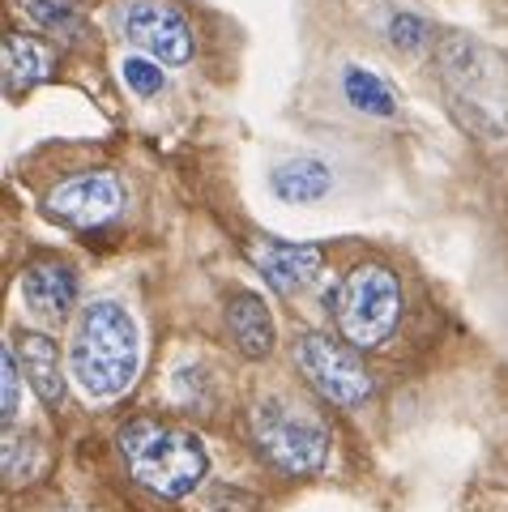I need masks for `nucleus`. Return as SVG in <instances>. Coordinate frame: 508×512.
<instances>
[{"mask_svg": "<svg viewBox=\"0 0 508 512\" xmlns=\"http://www.w3.org/2000/svg\"><path fill=\"white\" fill-rule=\"evenodd\" d=\"M116 30L158 64H184L193 56V30L171 0H120Z\"/></svg>", "mask_w": 508, "mask_h": 512, "instance_id": "0eeeda50", "label": "nucleus"}, {"mask_svg": "<svg viewBox=\"0 0 508 512\" xmlns=\"http://www.w3.org/2000/svg\"><path fill=\"white\" fill-rule=\"evenodd\" d=\"M227 329L235 346H240V355L248 359H265L269 350H274V316H269L265 299L252 295V291H240L227 299Z\"/></svg>", "mask_w": 508, "mask_h": 512, "instance_id": "9b49d317", "label": "nucleus"}, {"mask_svg": "<svg viewBox=\"0 0 508 512\" xmlns=\"http://www.w3.org/2000/svg\"><path fill=\"white\" fill-rule=\"evenodd\" d=\"M73 380L86 397H116L133 384L141 363L137 320L111 299L90 303L73 333Z\"/></svg>", "mask_w": 508, "mask_h": 512, "instance_id": "f03ea898", "label": "nucleus"}, {"mask_svg": "<svg viewBox=\"0 0 508 512\" xmlns=\"http://www.w3.org/2000/svg\"><path fill=\"white\" fill-rule=\"evenodd\" d=\"M342 90H346V99H351V107L355 111H363V116H398V99H393V90L380 82L376 73H368V69H346V77H342Z\"/></svg>", "mask_w": 508, "mask_h": 512, "instance_id": "2eb2a0df", "label": "nucleus"}, {"mask_svg": "<svg viewBox=\"0 0 508 512\" xmlns=\"http://www.w3.org/2000/svg\"><path fill=\"white\" fill-rule=\"evenodd\" d=\"M252 440H257L261 457L274 461L282 474L308 478L325 466L329 457V431L308 406H295L287 397H265L248 414Z\"/></svg>", "mask_w": 508, "mask_h": 512, "instance_id": "20e7f679", "label": "nucleus"}, {"mask_svg": "<svg viewBox=\"0 0 508 512\" xmlns=\"http://www.w3.org/2000/svg\"><path fill=\"white\" fill-rule=\"evenodd\" d=\"M244 256L278 295L304 291L321 274V261H325V252L316 244H287V239H248Z\"/></svg>", "mask_w": 508, "mask_h": 512, "instance_id": "1a4fd4ad", "label": "nucleus"}, {"mask_svg": "<svg viewBox=\"0 0 508 512\" xmlns=\"http://www.w3.org/2000/svg\"><path fill=\"white\" fill-rule=\"evenodd\" d=\"M329 303H333V312H338L342 338L359 350H372L398 325L402 286L385 265H359L342 278L338 295H329Z\"/></svg>", "mask_w": 508, "mask_h": 512, "instance_id": "39448f33", "label": "nucleus"}, {"mask_svg": "<svg viewBox=\"0 0 508 512\" xmlns=\"http://www.w3.org/2000/svg\"><path fill=\"white\" fill-rule=\"evenodd\" d=\"M427 35H432V30H427V22L415 18V13H398V18L389 22V43L398 47V52H419Z\"/></svg>", "mask_w": 508, "mask_h": 512, "instance_id": "a211bd4d", "label": "nucleus"}, {"mask_svg": "<svg viewBox=\"0 0 508 512\" xmlns=\"http://www.w3.org/2000/svg\"><path fill=\"white\" fill-rule=\"evenodd\" d=\"M124 205V188L116 175L107 171H90V175H77V180H65L60 188H52V197H47V214L56 222H65V227H103L120 214Z\"/></svg>", "mask_w": 508, "mask_h": 512, "instance_id": "6e6552de", "label": "nucleus"}, {"mask_svg": "<svg viewBox=\"0 0 508 512\" xmlns=\"http://www.w3.org/2000/svg\"><path fill=\"white\" fill-rule=\"evenodd\" d=\"M120 73H124V86H129L133 94H141V99H154V94L163 90V69L146 56H129L120 64Z\"/></svg>", "mask_w": 508, "mask_h": 512, "instance_id": "f3484780", "label": "nucleus"}, {"mask_svg": "<svg viewBox=\"0 0 508 512\" xmlns=\"http://www.w3.org/2000/svg\"><path fill=\"white\" fill-rule=\"evenodd\" d=\"M295 363H299V372L308 376L312 389L342 410H355L372 397V376H368V367H363V359L351 346L325 338V333H299Z\"/></svg>", "mask_w": 508, "mask_h": 512, "instance_id": "423d86ee", "label": "nucleus"}, {"mask_svg": "<svg viewBox=\"0 0 508 512\" xmlns=\"http://www.w3.org/2000/svg\"><path fill=\"white\" fill-rule=\"evenodd\" d=\"M18 363H22V376L30 380V389L39 393L43 406H60L65 402V376H60V350L52 338L43 333H26L18 342Z\"/></svg>", "mask_w": 508, "mask_h": 512, "instance_id": "f8f14e48", "label": "nucleus"}, {"mask_svg": "<svg viewBox=\"0 0 508 512\" xmlns=\"http://www.w3.org/2000/svg\"><path fill=\"white\" fill-rule=\"evenodd\" d=\"M47 69H52V52L39 39L26 35H9L5 39V94L9 99H22L26 90H35Z\"/></svg>", "mask_w": 508, "mask_h": 512, "instance_id": "ddd939ff", "label": "nucleus"}, {"mask_svg": "<svg viewBox=\"0 0 508 512\" xmlns=\"http://www.w3.org/2000/svg\"><path fill=\"white\" fill-rule=\"evenodd\" d=\"M18 380H22L18 346H5V389H0V419L5 423H13V414H18Z\"/></svg>", "mask_w": 508, "mask_h": 512, "instance_id": "6ab92c4d", "label": "nucleus"}, {"mask_svg": "<svg viewBox=\"0 0 508 512\" xmlns=\"http://www.w3.org/2000/svg\"><path fill=\"white\" fill-rule=\"evenodd\" d=\"M26 13L60 39H82V30H86V18H82V9H77V0H26Z\"/></svg>", "mask_w": 508, "mask_h": 512, "instance_id": "dca6fc26", "label": "nucleus"}, {"mask_svg": "<svg viewBox=\"0 0 508 512\" xmlns=\"http://www.w3.org/2000/svg\"><path fill=\"white\" fill-rule=\"evenodd\" d=\"M120 453L129 461V474L137 483L163 495V500H180V495L197 491L205 470H210L205 444L193 431L163 427L150 419H137L120 431Z\"/></svg>", "mask_w": 508, "mask_h": 512, "instance_id": "7ed1b4c3", "label": "nucleus"}, {"mask_svg": "<svg viewBox=\"0 0 508 512\" xmlns=\"http://www.w3.org/2000/svg\"><path fill=\"white\" fill-rule=\"evenodd\" d=\"M333 188V171L321 163V158H295V163H282L274 171V192L291 205H308L329 197Z\"/></svg>", "mask_w": 508, "mask_h": 512, "instance_id": "4468645a", "label": "nucleus"}, {"mask_svg": "<svg viewBox=\"0 0 508 512\" xmlns=\"http://www.w3.org/2000/svg\"><path fill=\"white\" fill-rule=\"evenodd\" d=\"M22 295L39 316H65L77 299V274L60 261H35L22 274Z\"/></svg>", "mask_w": 508, "mask_h": 512, "instance_id": "9d476101", "label": "nucleus"}, {"mask_svg": "<svg viewBox=\"0 0 508 512\" xmlns=\"http://www.w3.org/2000/svg\"><path fill=\"white\" fill-rule=\"evenodd\" d=\"M440 86L449 94L453 116L470 133L500 137L508 128V64L487 43L470 35H449L436 52Z\"/></svg>", "mask_w": 508, "mask_h": 512, "instance_id": "f257e3e1", "label": "nucleus"}, {"mask_svg": "<svg viewBox=\"0 0 508 512\" xmlns=\"http://www.w3.org/2000/svg\"><path fill=\"white\" fill-rule=\"evenodd\" d=\"M5 478H9V483H22V478H30V440L5 436Z\"/></svg>", "mask_w": 508, "mask_h": 512, "instance_id": "aec40b11", "label": "nucleus"}]
</instances>
